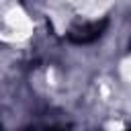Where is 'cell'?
Listing matches in <instances>:
<instances>
[{"instance_id": "1", "label": "cell", "mask_w": 131, "mask_h": 131, "mask_svg": "<svg viewBox=\"0 0 131 131\" xmlns=\"http://www.w3.org/2000/svg\"><path fill=\"white\" fill-rule=\"evenodd\" d=\"M35 25L18 0H0V41L23 43L33 37Z\"/></svg>"}, {"instance_id": "2", "label": "cell", "mask_w": 131, "mask_h": 131, "mask_svg": "<svg viewBox=\"0 0 131 131\" xmlns=\"http://www.w3.org/2000/svg\"><path fill=\"white\" fill-rule=\"evenodd\" d=\"M68 2H70L80 14L94 18V16H100L102 12H106L115 0H68Z\"/></svg>"}]
</instances>
